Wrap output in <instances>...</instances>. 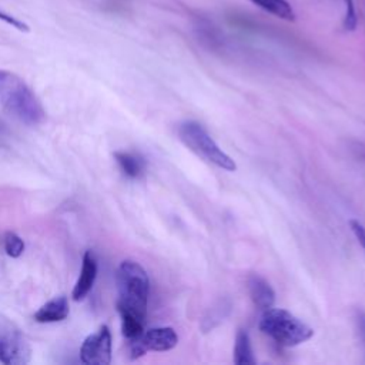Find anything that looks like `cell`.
Masks as SVG:
<instances>
[{
  "mask_svg": "<svg viewBox=\"0 0 365 365\" xmlns=\"http://www.w3.org/2000/svg\"><path fill=\"white\" fill-rule=\"evenodd\" d=\"M115 282L118 289V312L130 314L145 322L150 294L147 271L137 261L124 259L117 268Z\"/></svg>",
  "mask_w": 365,
  "mask_h": 365,
  "instance_id": "cell-2",
  "label": "cell"
},
{
  "mask_svg": "<svg viewBox=\"0 0 365 365\" xmlns=\"http://www.w3.org/2000/svg\"><path fill=\"white\" fill-rule=\"evenodd\" d=\"M180 140L197 155L225 171H235V161L224 153L208 131L197 121H184L178 125Z\"/></svg>",
  "mask_w": 365,
  "mask_h": 365,
  "instance_id": "cell-4",
  "label": "cell"
},
{
  "mask_svg": "<svg viewBox=\"0 0 365 365\" xmlns=\"http://www.w3.org/2000/svg\"><path fill=\"white\" fill-rule=\"evenodd\" d=\"M114 160L120 170L128 178H140L145 171V161L143 157L128 151H115Z\"/></svg>",
  "mask_w": 365,
  "mask_h": 365,
  "instance_id": "cell-11",
  "label": "cell"
},
{
  "mask_svg": "<svg viewBox=\"0 0 365 365\" xmlns=\"http://www.w3.org/2000/svg\"><path fill=\"white\" fill-rule=\"evenodd\" d=\"M0 21L11 26L13 29L19 30V31H23V33H29L30 31V27L27 23H24L23 20H20L19 17H14L13 14L4 11L3 9H0Z\"/></svg>",
  "mask_w": 365,
  "mask_h": 365,
  "instance_id": "cell-16",
  "label": "cell"
},
{
  "mask_svg": "<svg viewBox=\"0 0 365 365\" xmlns=\"http://www.w3.org/2000/svg\"><path fill=\"white\" fill-rule=\"evenodd\" d=\"M361 157L365 160V150H364V151H361Z\"/></svg>",
  "mask_w": 365,
  "mask_h": 365,
  "instance_id": "cell-19",
  "label": "cell"
},
{
  "mask_svg": "<svg viewBox=\"0 0 365 365\" xmlns=\"http://www.w3.org/2000/svg\"><path fill=\"white\" fill-rule=\"evenodd\" d=\"M113 338L110 328L101 325L98 331L90 334L81 344L80 359L86 365H108L111 362Z\"/></svg>",
  "mask_w": 365,
  "mask_h": 365,
  "instance_id": "cell-7",
  "label": "cell"
},
{
  "mask_svg": "<svg viewBox=\"0 0 365 365\" xmlns=\"http://www.w3.org/2000/svg\"><path fill=\"white\" fill-rule=\"evenodd\" d=\"M248 291L254 305L262 311L274 307L275 292L269 282L258 274H252L248 278Z\"/></svg>",
  "mask_w": 365,
  "mask_h": 365,
  "instance_id": "cell-9",
  "label": "cell"
},
{
  "mask_svg": "<svg viewBox=\"0 0 365 365\" xmlns=\"http://www.w3.org/2000/svg\"><path fill=\"white\" fill-rule=\"evenodd\" d=\"M358 329H359V335L364 342V346H365V314H362V312L358 314Z\"/></svg>",
  "mask_w": 365,
  "mask_h": 365,
  "instance_id": "cell-18",
  "label": "cell"
},
{
  "mask_svg": "<svg viewBox=\"0 0 365 365\" xmlns=\"http://www.w3.org/2000/svg\"><path fill=\"white\" fill-rule=\"evenodd\" d=\"M252 4L259 7L261 10L287 20V21H294L295 20V11L292 6L287 0H250Z\"/></svg>",
  "mask_w": 365,
  "mask_h": 365,
  "instance_id": "cell-12",
  "label": "cell"
},
{
  "mask_svg": "<svg viewBox=\"0 0 365 365\" xmlns=\"http://www.w3.org/2000/svg\"><path fill=\"white\" fill-rule=\"evenodd\" d=\"M349 228L352 230L354 235L356 237L358 242L365 251V227L358 221V220H349Z\"/></svg>",
  "mask_w": 365,
  "mask_h": 365,
  "instance_id": "cell-17",
  "label": "cell"
},
{
  "mask_svg": "<svg viewBox=\"0 0 365 365\" xmlns=\"http://www.w3.org/2000/svg\"><path fill=\"white\" fill-rule=\"evenodd\" d=\"M4 250L11 258H19L24 252V241L16 232H6L4 235Z\"/></svg>",
  "mask_w": 365,
  "mask_h": 365,
  "instance_id": "cell-14",
  "label": "cell"
},
{
  "mask_svg": "<svg viewBox=\"0 0 365 365\" xmlns=\"http://www.w3.org/2000/svg\"><path fill=\"white\" fill-rule=\"evenodd\" d=\"M97 278V261L91 251H86L83 255L80 275L73 288L71 297L74 301H83L91 291Z\"/></svg>",
  "mask_w": 365,
  "mask_h": 365,
  "instance_id": "cell-8",
  "label": "cell"
},
{
  "mask_svg": "<svg viewBox=\"0 0 365 365\" xmlns=\"http://www.w3.org/2000/svg\"><path fill=\"white\" fill-rule=\"evenodd\" d=\"M0 104L26 125H38L46 120V110L30 86L20 76L4 68H0Z\"/></svg>",
  "mask_w": 365,
  "mask_h": 365,
  "instance_id": "cell-1",
  "label": "cell"
},
{
  "mask_svg": "<svg viewBox=\"0 0 365 365\" xmlns=\"http://www.w3.org/2000/svg\"><path fill=\"white\" fill-rule=\"evenodd\" d=\"M234 364H237V365H252V364H255L250 335L244 329H240L237 332V336H235Z\"/></svg>",
  "mask_w": 365,
  "mask_h": 365,
  "instance_id": "cell-13",
  "label": "cell"
},
{
  "mask_svg": "<svg viewBox=\"0 0 365 365\" xmlns=\"http://www.w3.org/2000/svg\"><path fill=\"white\" fill-rule=\"evenodd\" d=\"M358 17L354 6V0H345V16H344V29L352 31L356 29Z\"/></svg>",
  "mask_w": 365,
  "mask_h": 365,
  "instance_id": "cell-15",
  "label": "cell"
},
{
  "mask_svg": "<svg viewBox=\"0 0 365 365\" xmlns=\"http://www.w3.org/2000/svg\"><path fill=\"white\" fill-rule=\"evenodd\" d=\"M31 359V348L26 336L9 319L0 317V362L24 365Z\"/></svg>",
  "mask_w": 365,
  "mask_h": 365,
  "instance_id": "cell-5",
  "label": "cell"
},
{
  "mask_svg": "<svg viewBox=\"0 0 365 365\" xmlns=\"http://www.w3.org/2000/svg\"><path fill=\"white\" fill-rule=\"evenodd\" d=\"M178 344V335L171 327H157L144 329L140 338L130 341V358L137 359L147 351L164 352Z\"/></svg>",
  "mask_w": 365,
  "mask_h": 365,
  "instance_id": "cell-6",
  "label": "cell"
},
{
  "mask_svg": "<svg viewBox=\"0 0 365 365\" xmlns=\"http://www.w3.org/2000/svg\"><path fill=\"white\" fill-rule=\"evenodd\" d=\"M258 327L262 334L281 346H297L314 335L311 327L282 308L265 309Z\"/></svg>",
  "mask_w": 365,
  "mask_h": 365,
  "instance_id": "cell-3",
  "label": "cell"
},
{
  "mask_svg": "<svg viewBox=\"0 0 365 365\" xmlns=\"http://www.w3.org/2000/svg\"><path fill=\"white\" fill-rule=\"evenodd\" d=\"M70 307L68 299L64 295L54 297L53 299L47 301L44 305H41L36 314L33 315L34 321L41 324H50V322H60L68 317Z\"/></svg>",
  "mask_w": 365,
  "mask_h": 365,
  "instance_id": "cell-10",
  "label": "cell"
}]
</instances>
